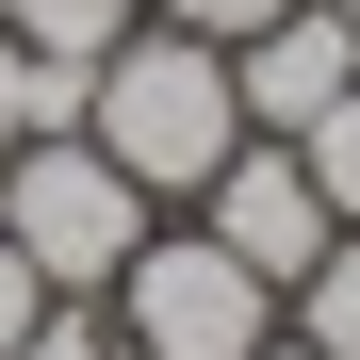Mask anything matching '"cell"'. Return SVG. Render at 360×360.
I'll return each mask as SVG.
<instances>
[{
  "label": "cell",
  "mask_w": 360,
  "mask_h": 360,
  "mask_svg": "<svg viewBox=\"0 0 360 360\" xmlns=\"http://www.w3.org/2000/svg\"><path fill=\"white\" fill-rule=\"evenodd\" d=\"M82 131L148 180V213H197V180L246 148L229 49H213V33H164V17H148V33H115V49H98V82H82Z\"/></svg>",
  "instance_id": "cell-1"
},
{
  "label": "cell",
  "mask_w": 360,
  "mask_h": 360,
  "mask_svg": "<svg viewBox=\"0 0 360 360\" xmlns=\"http://www.w3.org/2000/svg\"><path fill=\"white\" fill-rule=\"evenodd\" d=\"M148 229H164L148 180L115 164L98 131H17V148H0V246H17L49 295H115Z\"/></svg>",
  "instance_id": "cell-2"
},
{
  "label": "cell",
  "mask_w": 360,
  "mask_h": 360,
  "mask_svg": "<svg viewBox=\"0 0 360 360\" xmlns=\"http://www.w3.org/2000/svg\"><path fill=\"white\" fill-rule=\"evenodd\" d=\"M98 311H115V360H262V344H278V278L229 262L213 229L180 213V229L131 246V278H115Z\"/></svg>",
  "instance_id": "cell-3"
},
{
  "label": "cell",
  "mask_w": 360,
  "mask_h": 360,
  "mask_svg": "<svg viewBox=\"0 0 360 360\" xmlns=\"http://www.w3.org/2000/svg\"><path fill=\"white\" fill-rule=\"evenodd\" d=\"M197 229H213L229 262H262L278 295H295V278L328 262V197H311V164H295L278 131H246V148H229V164L197 180Z\"/></svg>",
  "instance_id": "cell-4"
},
{
  "label": "cell",
  "mask_w": 360,
  "mask_h": 360,
  "mask_svg": "<svg viewBox=\"0 0 360 360\" xmlns=\"http://www.w3.org/2000/svg\"><path fill=\"white\" fill-rule=\"evenodd\" d=\"M360 82V33H344V0H295V17H262L246 49H229V98H246V131H311V115Z\"/></svg>",
  "instance_id": "cell-5"
},
{
  "label": "cell",
  "mask_w": 360,
  "mask_h": 360,
  "mask_svg": "<svg viewBox=\"0 0 360 360\" xmlns=\"http://www.w3.org/2000/svg\"><path fill=\"white\" fill-rule=\"evenodd\" d=\"M0 33H17L33 66H98L115 33H148V0H0Z\"/></svg>",
  "instance_id": "cell-6"
},
{
  "label": "cell",
  "mask_w": 360,
  "mask_h": 360,
  "mask_svg": "<svg viewBox=\"0 0 360 360\" xmlns=\"http://www.w3.org/2000/svg\"><path fill=\"white\" fill-rule=\"evenodd\" d=\"M278 328L311 344V360H360V229H328V262L278 295Z\"/></svg>",
  "instance_id": "cell-7"
},
{
  "label": "cell",
  "mask_w": 360,
  "mask_h": 360,
  "mask_svg": "<svg viewBox=\"0 0 360 360\" xmlns=\"http://www.w3.org/2000/svg\"><path fill=\"white\" fill-rule=\"evenodd\" d=\"M295 164H311V197H328V229H360V82L295 131Z\"/></svg>",
  "instance_id": "cell-8"
},
{
  "label": "cell",
  "mask_w": 360,
  "mask_h": 360,
  "mask_svg": "<svg viewBox=\"0 0 360 360\" xmlns=\"http://www.w3.org/2000/svg\"><path fill=\"white\" fill-rule=\"evenodd\" d=\"M17 360H115V311L98 295H49V311L17 328Z\"/></svg>",
  "instance_id": "cell-9"
},
{
  "label": "cell",
  "mask_w": 360,
  "mask_h": 360,
  "mask_svg": "<svg viewBox=\"0 0 360 360\" xmlns=\"http://www.w3.org/2000/svg\"><path fill=\"white\" fill-rule=\"evenodd\" d=\"M148 17H164V33H213V49H246L262 17H295V0H148Z\"/></svg>",
  "instance_id": "cell-10"
},
{
  "label": "cell",
  "mask_w": 360,
  "mask_h": 360,
  "mask_svg": "<svg viewBox=\"0 0 360 360\" xmlns=\"http://www.w3.org/2000/svg\"><path fill=\"white\" fill-rule=\"evenodd\" d=\"M33 311H49V278H33L17 246H0V360H17V328H33Z\"/></svg>",
  "instance_id": "cell-11"
},
{
  "label": "cell",
  "mask_w": 360,
  "mask_h": 360,
  "mask_svg": "<svg viewBox=\"0 0 360 360\" xmlns=\"http://www.w3.org/2000/svg\"><path fill=\"white\" fill-rule=\"evenodd\" d=\"M17 131H33V49L0 33V148H17Z\"/></svg>",
  "instance_id": "cell-12"
},
{
  "label": "cell",
  "mask_w": 360,
  "mask_h": 360,
  "mask_svg": "<svg viewBox=\"0 0 360 360\" xmlns=\"http://www.w3.org/2000/svg\"><path fill=\"white\" fill-rule=\"evenodd\" d=\"M262 360H311V344H295V328H278V344H262Z\"/></svg>",
  "instance_id": "cell-13"
},
{
  "label": "cell",
  "mask_w": 360,
  "mask_h": 360,
  "mask_svg": "<svg viewBox=\"0 0 360 360\" xmlns=\"http://www.w3.org/2000/svg\"><path fill=\"white\" fill-rule=\"evenodd\" d=\"M344 33H360V0H344Z\"/></svg>",
  "instance_id": "cell-14"
}]
</instances>
